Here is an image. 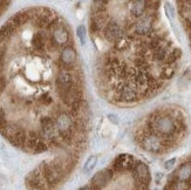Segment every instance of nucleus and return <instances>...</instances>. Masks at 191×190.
<instances>
[{"label": "nucleus", "instance_id": "obj_16", "mask_svg": "<svg viewBox=\"0 0 191 190\" xmlns=\"http://www.w3.org/2000/svg\"><path fill=\"white\" fill-rule=\"evenodd\" d=\"M108 118H109V120L112 121L113 123H117V122H119V121L116 120V116H115V115H112V114H110V115H108Z\"/></svg>", "mask_w": 191, "mask_h": 190}, {"label": "nucleus", "instance_id": "obj_2", "mask_svg": "<svg viewBox=\"0 0 191 190\" xmlns=\"http://www.w3.org/2000/svg\"><path fill=\"white\" fill-rule=\"evenodd\" d=\"M137 141H139V145L142 149L147 151H150L154 154H159V153H164L169 148L162 138L151 130L147 129V130H142L137 136Z\"/></svg>", "mask_w": 191, "mask_h": 190}, {"label": "nucleus", "instance_id": "obj_5", "mask_svg": "<svg viewBox=\"0 0 191 190\" xmlns=\"http://www.w3.org/2000/svg\"><path fill=\"white\" fill-rule=\"evenodd\" d=\"M52 34H51V41L54 46H56L58 48L62 46H67L68 41H69V32L67 29V27L61 24V22H58L55 26L52 28Z\"/></svg>", "mask_w": 191, "mask_h": 190}, {"label": "nucleus", "instance_id": "obj_9", "mask_svg": "<svg viewBox=\"0 0 191 190\" xmlns=\"http://www.w3.org/2000/svg\"><path fill=\"white\" fill-rule=\"evenodd\" d=\"M78 55H76V51L74 49L72 46H65L61 51V55H60V60L63 67H71L72 68L74 64L76 62Z\"/></svg>", "mask_w": 191, "mask_h": 190}, {"label": "nucleus", "instance_id": "obj_12", "mask_svg": "<svg viewBox=\"0 0 191 190\" xmlns=\"http://www.w3.org/2000/svg\"><path fill=\"white\" fill-rule=\"evenodd\" d=\"M76 33H78V37H79L81 44H82V45H85V44H86V27L82 26V25L79 26L78 27V31H76Z\"/></svg>", "mask_w": 191, "mask_h": 190}, {"label": "nucleus", "instance_id": "obj_1", "mask_svg": "<svg viewBox=\"0 0 191 190\" xmlns=\"http://www.w3.org/2000/svg\"><path fill=\"white\" fill-rule=\"evenodd\" d=\"M148 127V129L158 135L170 149L176 144L179 136L183 135L185 122L178 111H157L149 116Z\"/></svg>", "mask_w": 191, "mask_h": 190}, {"label": "nucleus", "instance_id": "obj_3", "mask_svg": "<svg viewBox=\"0 0 191 190\" xmlns=\"http://www.w3.org/2000/svg\"><path fill=\"white\" fill-rule=\"evenodd\" d=\"M132 174L135 182L139 184V188L142 189L148 188V185L150 183V171L147 164L141 161H135Z\"/></svg>", "mask_w": 191, "mask_h": 190}, {"label": "nucleus", "instance_id": "obj_11", "mask_svg": "<svg viewBox=\"0 0 191 190\" xmlns=\"http://www.w3.org/2000/svg\"><path fill=\"white\" fill-rule=\"evenodd\" d=\"M96 162H97V157H96V156H90V157L86 161V163H85L83 171H85V173H89L90 170H93L94 167L96 165Z\"/></svg>", "mask_w": 191, "mask_h": 190}, {"label": "nucleus", "instance_id": "obj_8", "mask_svg": "<svg viewBox=\"0 0 191 190\" xmlns=\"http://www.w3.org/2000/svg\"><path fill=\"white\" fill-rule=\"evenodd\" d=\"M135 160L130 155H120L114 160L113 162V169L114 171H122L129 170L132 171L134 168Z\"/></svg>", "mask_w": 191, "mask_h": 190}, {"label": "nucleus", "instance_id": "obj_15", "mask_svg": "<svg viewBox=\"0 0 191 190\" xmlns=\"http://www.w3.org/2000/svg\"><path fill=\"white\" fill-rule=\"evenodd\" d=\"M4 87H5V80L2 78V75H0V93L4 91Z\"/></svg>", "mask_w": 191, "mask_h": 190}, {"label": "nucleus", "instance_id": "obj_7", "mask_svg": "<svg viewBox=\"0 0 191 190\" xmlns=\"http://www.w3.org/2000/svg\"><path fill=\"white\" fill-rule=\"evenodd\" d=\"M113 173L114 169H109V168H105L103 170L96 173L94 177L92 178V189H101V188H105V185L108 184V182L112 180Z\"/></svg>", "mask_w": 191, "mask_h": 190}, {"label": "nucleus", "instance_id": "obj_4", "mask_svg": "<svg viewBox=\"0 0 191 190\" xmlns=\"http://www.w3.org/2000/svg\"><path fill=\"white\" fill-rule=\"evenodd\" d=\"M79 80L75 78L71 67H63L56 75V88L58 91L71 88L72 86L78 85Z\"/></svg>", "mask_w": 191, "mask_h": 190}, {"label": "nucleus", "instance_id": "obj_6", "mask_svg": "<svg viewBox=\"0 0 191 190\" xmlns=\"http://www.w3.org/2000/svg\"><path fill=\"white\" fill-rule=\"evenodd\" d=\"M102 31H103L102 35H103L105 40L108 42H112V44L117 41L122 35H124V31L122 29V27L120 26L116 21H109L102 28Z\"/></svg>", "mask_w": 191, "mask_h": 190}, {"label": "nucleus", "instance_id": "obj_13", "mask_svg": "<svg viewBox=\"0 0 191 190\" xmlns=\"http://www.w3.org/2000/svg\"><path fill=\"white\" fill-rule=\"evenodd\" d=\"M164 8H165V13H166V15H168V18L172 19V18L175 17V11H174V7L171 6V4L166 2Z\"/></svg>", "mask_w": 191, "mask_h": 190}, {"label": "nucleus", "instance_id": "obj_10", "mask_svg": "<svg viewBox=\"0 0 191 190\" xmlns=\"http://www.w3.org/2000/svg\"><path fill=\"white\" fill-rule=\"evenodd\" d=\"M148 10V2L147 0H130L129 4V12L135 19H139L143 17Z\"/></svg>", "mask_w": 191, "mask_h": 190}, {"label": "nucleus", "instance_id": "obj_17", "mask_svg": "<svg viewBox=\"0 0 191 190\" xmlns=\"http://www.w3.org/2000/svg\"><path fill=\"white\" fill-rule=\"evenodd\" d=\"M0 68H1V61H0Z\"/></svg>", "mask_w": 191, "mask_h": 190}, {"label": "nucleus", "instance_id": "obj_14", "mask_svg": "<svg viewBox=\"0 0 191 190\" xmlns=\"http://www.w3.org/2000/svg\"><path fill=\"white\" fill-rule=\"evenodd\" d=\"M175 163H176V158H170L169 161H166V162L164 163L165 169H168V170L172 169V168H174V165H175Z\"/></svg>", "mask_w": 191, "mask_h": 190}]
</instances>
